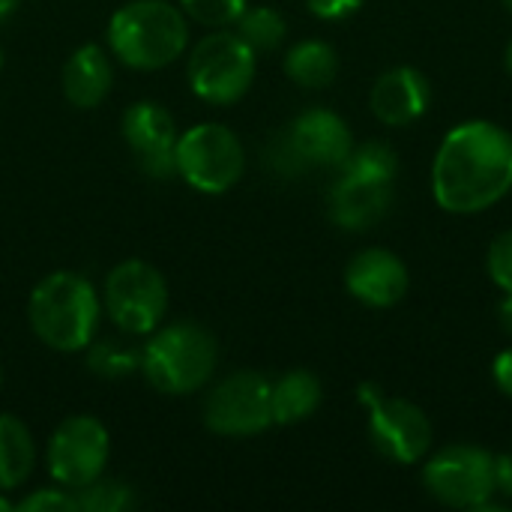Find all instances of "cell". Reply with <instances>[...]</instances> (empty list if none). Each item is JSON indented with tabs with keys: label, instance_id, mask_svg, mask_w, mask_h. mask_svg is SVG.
I'll use <instances>...</instances> for the list:
<instances>
[{
	"label": "cell",
	"instance_id": "obj_13",
	"mask_svg": "<svg viewBox=\"0 0 512 512\" xmlns=\"http://www.w3.org/2000/svg\"><path fill=\"white\" fill-rule=\"evenodd\" d=\"M282 135L306 171L309 168H336L339 171L354 147V135L348 129V123L330 108H309V111L297 114Z\"/></svg>",
	"mask_w": 512,
	"mask_h": 512
},
{
	"label": "cell",
	"instance_id": "obj_8",
	"mask_svg": "<svg viewBox=\"0 0 512 512\" xmlns=\"http://www.w3.org/2000/svg\"><path fill=\"white\" fill-rule=\"evenodd\" d=\"M426 492L453 510H486L498 495L495 456L483 447L450 444L423 468Z\"/></svg>",
	"mask_w": 512,
	"mask_h": 512
},
{
	"label": "cell",
	"instance_id": "obj_9",
	"mask_svg": "<svg viewBox=\"0 0 512 512\" xmlns=\"http://www.w3.org/2000/svg\"><path fill=\"white\" fill-rule=\"evenodd\" d=\"M102 300L108 318L123 333L150 336L156 327H162L168 315V282L153 264L129 258L111 267V273L105 276Z\"/></svg>",
	"mask_w": 512,
	"mask_h": 512
},
{
	"label": "cell",
	"instance_id": "obj_36",
	"mask_svg": "<svg viewBox=\"0 0 512 512\" xmlns=\"http://www.w3.org/2000/svg\"><path fill=\"white\" fill-rule=\"evenodd\" d=\"M0 69H3V48H0Z\"/></svg>",
	"mask_w": 512,
	"mask_h": 512
},
{
	"label": "cell",
	"instance_id": "obj_31",
	"mask_svg": "<svg viewBox=\"0 0 512 512\" xmlns=\"http://www.w3.org/2000/svg\"><path fill=\"white\" fill-rule=\"evenodd\" d=\"M498 321H501V327H504V333L512 336V294L504 297V303H501V309H498Z\"/></svg>",
	"mask_w": 512,
	"mask_h": 512
},
{
	"label": "cell",
	"instance_id": "obj_30",
	"mask_svg": "<svg viewBox=\"0 0 512 512\" xmlns=\"http://www.w3.org/2000/svg\"><path fill=\"white\" fill-rule=\"evenodd\" d=\"M495 477H498V495L512 501V453L495 459Z\"/></svg>",
	"mask_w": 512,
	"mask_h": 512
},
{
	"label": "cell",
	"instance_id": "obj_35",
	"mask_svg": "<svg viewBox=\"0 0 512 512\" xmlns=\"http://www.w3.org/2000/svg\"><path fill=\"white\" fill-rule=\"evenodd\" d=\"M504 6H507V9H510V12H512V0H504Z\"/></svg>",
	"mask_w": 512,
	"mask_h": 512
},
{
	"label": "cell",
	"instance_id": "obj_15",
	"mask_svg": "<svg viewBox=\"0 0 512 512\" xmlns=\"http://www.w3.org/2000/svg\"><path fill=\"white\" fill-rule=\"evenodd\" d=\"M429 102V78L414 66L387 69L369 93V108L384 126H411L429 111Z\"/></svg>",
	"mask_w": 512,
	"mask_h": 512
},
{
	"label": "cell",
	"instance_id": "obj_5",
	"mask_svg": "<svg viewBox=\"0 0 512 512\" xmlns=\"http://www.w3.org/2000/svg\"><path fill=\"white\" fill-rule=\"evenodd\" d=\"M258 72V54L234 33L219 27L198 39L186 60V78L198 99L210 105L240 102Z\"/></svg>",
	"mask_w": 512,
	"mask_h": 512
},
{
	"label": "cell",
	"instance_id": "obj_21",
	"mask_svg": "<svg viewBox=\"0 0 512 512\" xmlns=\"http://www.w3.org/2000/svg\"><path fill=\"white\" fill-rule=\"evenodd\" d=\"M399 171V156L387 141H363L354 144L348 159L342 162L339 174L369 183H393Z\"/></svg>",
	"mask_w": 512,
	"mask_h": 512
},
{
	"label": "cell",
	"instance_id": "obj_32",
	"mask_svg": "<svg viewBox=\"0 0 512 512\" xmlns=\"http://www.w3.org/2000/svg\"><path fill=\"white\" fill-rule=\"evenodd\" d=\"M15 3H18V0H0V21H6V18L12 15Z\"/></svg>",
	"mask_w": 512,
	"mask_h": 512
},
{
	"label": "cell",
	"instance_id": "obj_12",
	"mask_svg": "<svg viewBox=\"0 0 512 512\" xmlns=\"http://www.w3.org/2000/svg\"><path fill=\"white\" fill-rule=\"evenodd\" d=\"M123 141L132 150L138 168L153 180H168L177 174V126L168 108L159 102H132L120 123Z\"/></svg>",
	"mask_w": 512,
	"mask_h": 512
},
{
	"label": "cell",
	"instance_id": "obj_18",
	"mask_svg": "<svg viewBox=\"0 0 512 512\" xmlns=\"http://www.w3.org/2000/svg\"><path fill=\"white\" fill-rule=\"evenodd\" d=\"M321 399H324V387L312 372L294 369V372L282 375L270 387L273 426H297V423L309 420L321 408Z\"/></svg>",
	"mask_w": 512,
	"mask_h": 512
},
{
	"label": "cell",
	"instance_id": "obj_23",
	"mask_svg": "<svg viewBox=\"0 0 512 512\" xmlns=\"http://www.w3.org/2000/svg\"><path fill=\"white\" fill-rule=\"evenodd\" d=\"M87 366L99 378L120 381V378L141 372V351L123 345V342H114V339H102V342L93 339L87 345Z\"/></svg>",
	"mask_w": 512,
	"mask_h": 512
},
{
	"label": "cell",
	"instance_id": "obj_29",
	"mask_svg": "<svg viewBox=\"0 0 512 512\" xmlns=\"http://www.w3.org/2000/svg\"><path fill=\"white\" fill-rule=\"evenodd\" d=\"M492 378H495L498 390H501L507 399H512V348L501 351V354L495 357V363H492Z\"/></svg>",
	"mask_w": 512,
	"mask_h": 512
},
{
	"label": "cell",
	"instance_id": "obj_10",
	"mask_svg": "<svg viewBox=\"0 0 512 512\" xmlns=\"http://www.w3.org/2000/svg\"><path fill=\"white\" fill-rule=\"evenodd\" d=\"M108 459H111V435L90 414L66 417L54 429L45 450V465L51 480L72 492L99 480L108 468Z\"/></svg>",
	"mask_w": 512,
	"mask_h": 512
},
{
	"label": "cell",
	"instance_id": "obj_7",
	"mask_svg": "<svg viewBox=\"0 0 512 512\" xmlns=\"http://www.w3.org/2000/svg\"><path fill=\"white\" fill-rule=\"evenodd\" d=\"M360 405L366 408L369 441L375 450L399 465L420 462L432 447V423L426 411L402 396L384 393L378 384H360Z\"/></svg>",
	"mask_w": 512,
	"mask_h": 512
},
{
	"label": "cell",
	"instance_id": "obj_19",
	"mask_svg": "<svg viewBox=\"0 0 512 512\" xmlns=\"http://www.w3.org/2000/svg\"><path fill=\"white\" fill-rule=\"evenodd\" d=\"M285 75L306 90H324L339 75V54L324 39H303L285 54Z\"/></svg>",
	"mask_w": 512,
	"mask_h": 512
},
{
	"label": "cell",
	"instance_id": "obj_20",
	"mask_svg": "<svg viewBox=\"0 0 512 512\" xmlns=\"http://www.w3.org/2000/svg\"><path fill=\"white\" fill-rule=\"evenodd\" d=\"M36 465V444L30 429L15 414H0V489L24 486Z\"/></svg>",
	"mask_w": 512,
	"mask_h": 512
},
{
	"label": "cell",
	"instance_id": "obj_11",
	"mask_svg": "<svg viewBox=\"0 0 512 512\" xmlns=\"http://www.w3.org/2000/svg\"><path fill=\"white\" fill-rule=\"evenodd\" d=\"M270 387L258 372H234L222 378L216 387H210L201 417L204 426L213 435L225 438H252L273 426V408H270Z\"/></svg>",
	"mask_w": 512,
	"mask_h": 512
},
{
	"label": "cell",
	"instance_id": "obj_1",
	"mask_svg": "<svg viewBox=\"0 0 512 512\" xmlns=\"http://www.w3.org/2000/svg\"><path fill=\"white\" fill-rule=\"evenodd\" d=\"M512 189V135L492 120L453 126L432 162V195L441 210L471 216L495 207Z\"/></svg>",
	"mask_w": 512,
	"mask_h": 512
},
{
	"label": "cell",
	"instance_id": "obj_34",
	"mask_svg": "<svg viewBox=\"0 0 512 512\" xmlns=\"http://www.w3.org/2000/svg\"><path fill=\"white\" fill-rule=\"evenodd\" d=\"M504 66H507V72L512 75V39L510 45H507V51H504Z\"/></svg>",
	"mask_w": 512,
	"mask_h": 512
},
{
	"label": "cell",
	"instance_id": "obj_27",
	"mask_svg": "<svg viewBox=\"0 0 512 512\" xmlns=\"http://www.w3.org/2000/svg\"><path fill=\"white\" fill-rule=\"evenodd\" d=\"M15 510L21 512H78V501L72 489L54 486V489H36L27 498H21L15 504Z\"/></svg>",
	"mask_w": 512,
	"mask_h": 512
},
{
	"label": "cell",
	"instance_id": "obj_3",
	"mask_svg": "<svg viewBox=\"0 0 512 512\" xmlns=\"http://www.w3.org/2000/svg\"><path fill=\"white\" fill-rule=\"evenodd\" d=\"M108 51L129 69H165L189 48V18L168 0H129L108 21Z\"/></svg>",
	"mask_w": 512,
	"mask_h": 512
},
{
	"label": "cell",
	"instance_id": "obj_33",
	"mask_svg": "<svg viewBox=\"0 0 512 512\" xmlns=\"http://www.w3.org/2000/svg\"><path fill=\"white\" fill-rule=\"evenodd\" d=\"M12 510H15V504H12V501L6 498V492L0 489V512H12Z\"/></svg>",
	"mask_w": 512,
	"mask_h": 512
},
{
	"label": "cell",
	"instance_id": "obj_14",
	"mask_svg": "<svg viewBox=\"0 0 512 512\" xmlns=\"http://www.w3.org/2000/svg\"><path fill=\"white\" fill-rule=\"evenodd\" d=\"M345 285L351 297L372 309H390L408 294V267L405 261L381 246L357 252L345 267Z\"/></svg>",
	"mask_w": 512,
	"mask_h": 512
},
{
	"label": "cell",
	"instance_id": "obj_37",
	"mask_svg": "<svg viewBox=\"0 0 512 512\" xmlns=\"http://www.w3.org/2000/svg\"><path fill=\"white\" fill-rule=\"evenodd\" d=\"M0 384H3V369H0Z\"/></svg>",
	"mask_w": 512,
	"mask_h": 512
},
{
	"label": "cell",
	"instance_id": "obj_22",
	"mask_svg": "<svg viewBox=\"0 0 512 512\" xmlns=\"http://www.w3.org/2000/svg\"><path fill=\"white\" fill-rule=\"evenodd\" d=\"M234 33L255 51H276L288 36V21L273 6H246L234 21Z\"/></svg>",
	"mask_w": 512,
	"mask_h": 512
},
{
	"label": "cell",
	"instance_id": "obj_17",
	"mask_svg": "<svg viewBox=\"0 0 512 512\" xmlns=\"http://www.w3.org/2000/svg\"><path fill=\"white\" fill-rule=\"evenodd\" d=\"M63 96L69 105L90 111L96 105L105 102V96L111 93L114 84V63H111V51H105L96 42H87L81 48H75L69 54V60L63 63Z\"/></svg>",
	"mask_w": 512,
	"mask_h": 512
},
{
	"label": "cell",
	"instance_id": "obj_28",
	"mask_svg": "<svg viewBox=\"0 0 512 512\" xmlns=\"http://www.w3.org/2000/svg\"><path fill=\"white\" fill-rule=\"evenodd\" d=\"M363 3L366 0H306L309 12L324 21H342V18L354 15Z\"/></svg>",
	"mask_w": 512,
	"mask_h": 512
},
{
	"label": "cell",
	"instance_id": "obj_26",
	"mask_svg": "<svg viewBox=\"0 0 512 512\" xmlns=\"http://www.w3.org/2000/svg\"><path fill=\"white\" fill-rule=\"evenodd\" d=\"M486 270H489V279L504 294H512V228L492 240L489 255H486Z\"/></svg>",
	"mask_w": 512,
	"mask_h": 512
},
{
	"label": "cell",
	"instance_id": "obj_25",
	"mask_svg": "<svg viewBox=\"0 0 512 512\" xmlns=\"http://www.w3.org/2000/svg\"><path fill=\"white\" fill-rule=\"evenodd\" d=\"M249 6V0H180V9L186 12V18L204 24V27H231L243 9Z\"/></svg>",
	"mask_w": 512,
	"mask_h": 512
},
{
	"label": "cell",
	"instance_id": "obj_4",
	"mask_svg": "<svg viewBox=\"0 0 512 512\" xmlns=\"http://www.w3.org/2000/svg\"><path fill=\"white\" fill-rule=\"evenodd\" d=\"M219 363V345L210 330L192 321L156 327L141 348V372L156 393L189 396L210 384Z\"/></svg>",
	"mask_w": 512,
	"mask_h": 512
},
{
	"label": "cell",
	"instance_id": "obj_16",
	"mask_svg": "<svg viewBox=\"0 0 512 512\" xmlns=\"http://www.w3.org/2000/svg\"><path fill=\"white\" fill-rule=\"evenodd\" d=\"M393 204V183H369L339 174L330 189V219L351 234L375 228Z\"/></svg>",
	"mask_w": 512,
	"mask_h": 512
},
{
	"label": "cell",
	"instance_id": "obj_24",
	"mask_svg": "<svg viewBox=\"0 0 512 512\" xmlns=\"http://www.w3.org/2000/svg\"><path fill=\"white\" fill-rule=\"evenodd\" d=\"M75 501H78V512H126L138 504L132 486L120 480H105V477L78 489Z\"/></svg>",
	"mask_w": 512,
	"mask_h": 512
},
{
	"label": "cell",
	"instance_id": "obj_6",
	"mask_svg": "<svg viewBox=\"0 0 512 512\" xmlns=\"http://www.w3.org/2000/svg\"><path fill=\"white\" fill-rule=\"evenodd\" d=\"M177 177L204 195L234 189L246 171V147L222 123H198L177 138Z\"/></svg>",
	"mask_w": 512,
	"mask_h": 512
},
{
	"label": "cell",
	"instance_id": "obj_2",
	"mask_svg": "<svg viewBox=\"0 0 512 512\" xmlns=\"http://www.w3.org/2000/svg\"><path fill=\"white\" fill-rule=\"evenodd\" d=\"M102 318V300L93 282L72 270L48 273L36 282L27 300L30 330L42 345L60 354L87 351L96 339Z\"/></svg>",
	"mask_w": 512,
	"mask_h": 512
}]
</instances>
